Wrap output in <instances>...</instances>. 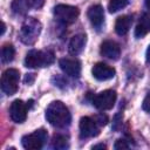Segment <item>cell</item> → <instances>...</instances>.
Returning <instances> with one entry per match:
<instances>
[{
    "mask_svg": "<svg viewBox=\"0 0 150 150\" xmlns=\"http://www.w3.org/2000/svg\"><path fill=\"white\" fill-rule=\"evenodd\" d=\"M46 120L56 128H64L70 124L71 115L69 109L61 101H53L46 109Z\"/></svg>",
    "mask_w": 150,
    "mask_h": 150,
    "instance_id": "cell-1",
    "label": "cell"
},
{
    "mask_svg": "<svg viewBox=\"0 0 150 150\" xmlns=\"http://www.w3.org/2000/svg\"><path fill=\"white\" fill-rule=\"evenodd\" d=\"M55 60L54 53L52 50H38L32 49L27 53L25 57V66L27 68H41L48 67Z\"/></svg>",
    "mask_w": 150,
    "mask_h": 150,
    "instance_id": "cell-2",
    "label": "cell"
},
{
    "mask_svg": "<svg viewBox=\"0 0 150 150\" xmlns=\"http://www.w3.org/2000/svg\"><path fill=\"white\" fill-rule=\"evenodd\" d=\"M41 23L34 18H28L21 26L20 29V40L25 45H33L38 40L41 33Z\"/></svg>",
    "mask_w": 150,
    "mask_h": 150,
    "instance_id": "cell-3",
    "label": "cell"
},
{
    "mask_svg": "<svg viewBox=\"0 0 150 150\" xmlns=\"http://www.w3.org/2000/svg\"><path fill=\"white\" fill-rule=\"evenodd\" d=\"M19 80H20V73L18 69H14V68L6 69L1 76V82H0L1 90L7 95L15 94L18 90Z\"/></svg>",
    "mask_w": 150,
    "mask_h": 150,
    "instance_id": "cell-4",
    "label": "cell"
},
{
    "mask_svg": "<svg viewBox=\"0 0 150 150\" xmlns=\"http://www.w3.org/2000/svg\"><path fill=\"white\" fill-rule=\"evenodd\" d=\"M79 14H80V11L75 6L60 4V5H56L54 7L55 18L57 19V21H60L64 25H69V23L75 22L76 19L79 18Z\"/></svg>",
    "mask_w": 150,
    "mask_h": 150,
    "instance_id": "cell-5",
    "label": "cell"
},
{
    "mask_svg": "<svg viewBox=\"0 0 150 150\" xmlns=\"http://www.w3.org/2000/svg\"><path fill=\"white\" fill-rule=\"evenodd\" d=\"M47 131L45 129H38L29 135H25L21 138V144L27 150H39L47 141Z\"/></svg>",
    "mask_w": 150,
    "mask_h": 150,
    "instance_id": "cell-6",
    "label": "cell"
},
{
    "mask_svg": "<svg viewBox=\"0 0 150 150\" xmlns=\"http://www.w3.org/2000/svg\"><path fill=\"white\" fill-rule=\"evenodd\" d=\"M116 98H117L116 91L111 89H107L98 93L93 98V105L98 110H109L115 105Z\"/></svg>",
    "mask_w": 150,
    "mask_h": 150,
    "instance_id": "cell-7",
    "label": "cell"
},
{
    "mask_svg": "<svg viewBox=\"0 0 150 150\" xmlns=\"http://www.w3.org/2000/svg\"><path fill=\"white\" fill-rule=\"evenodd\" d=\"M27 111H28V107L21 100L13 101L9 107V116H11L12 121L15 123L25 122L27 118Z\"/></svg>",
    "mask_w": 150,
    "mask_h": 150,
    "instance_id": "cell-8",
    "label": "cell"
},
{
    "mask_svg": "<svg viewBox=\"0 0 150 150\" xmlns=\"http://www.w3.org/2000/svg\"><path fill=\"white\" fill-rule=\"evenodd\" d=\"M98 134H100L98 124L94 118L84 116L80 120V135L82 138L94 137V136H97Z\"/></svg>",
    "mask_w": 150,
    "mask_h": 150,
    "instance_id": "cell-9",
    "label": "cell"
},
{
    "mask_svg": "<svg viewBox=\"0 0 150 150\" xmlns=\"http://www.w3.org/2000/svg\"><path fill=\"white\" fill-rule=\"evenodd\" d=\"M59 66L61 70L71 77H79L81 74V63L76 59L62 57L59 60Z\"/></svg>",
    "mask_w": 150,
    "mask_h": 150,
    "instance_id": "cell-10",
    "label": "cell"
},
{
    "mask_svg": "<svg viewBox=\"0 0 150 150\" xmlns=\"http://www.w3.org/2000/svg\"><path fill=\"white\" fill-rule=\"evenodd\" d=\"M91 74L98 81H107L115 76L116 70H115V68H112L111 66H109L107 63L97 62L94 64V67L91 69Z\"/></svg>",
    "mask_w": 150,
    "mask_h": 150,
    "instance_id": "cell-11",
    "label": "cell"
},
{
    "mask_svg": "<svg viewBox=\"0 0 150 150\" xmlns=\"http://www.w3.org/2000/svg\"><path fill=\"white\" fill-rule=\"evenodd\" d=\"M100 53L102 56L110 59V60H117L121 55V48L117 42L112 40H105L101 43Z\"/></svg>",
    "mask_w": 150,
    "mask_h": 150,
    "instance_id": "cell-12",
    "label": "cell"
},
{
    "mask_svg": "<svg viewBox=\"0 0 150 150\" xmlns=\"http://www.w3.org/2000/svg\"><path fill=\"white\" fill-rule=\"evenodd\" d=\"M87 15H88V19H89L90 23L95 28L100 29L102 27V25L104 22V12H103V7L101 5L90 6L89 9H88Z\"/></svg>",
    "mask_w": 150,
    "mask_h": 150,
    "instance_id": "cell-13",
    "label": "cell"
},
{
    "mask_svg": "<svg viewBox=\"0 0 150 150\" xmlns=\"http://www.w3.org/2000/svg\"><path fill=\"white\" fill-rule=\"evenodd\" d=\"M86 43H87V35L84 33H79L70 39L68 43V50L70 54L77 55L84 49Z\"/></svg>",
    "mask_w": 150,
    "mask_h": 150,
    "instance_id": "cell-14",
    "label": "cell"
},
{
    "mask_svg": "<svg viewBox=\"0 0 150 150\" xmlns=\"http://www.w3.org/2000/svg\"><path fill=\"white\" fill-rule=\"evenodd\" d=\"M132 25V16L131 15H122L120 18H117L116 22H115V32L118 35H125Z\"/></svg>",
    "mask_w": 150,
    "mask_h": 150,
    "instance_id": "cell-15",
    "label": "cell"
},
{
    "mask_svg": "<svg viewBox=\"0 0 150 150\" xmlns=\"http://www.w3.org/2000/svg\"><path fill=\"white\" fill-rule=\"evenodd\" d=\"M150 32V12L144 13L142 18L139 19V22L137 23L135 28V36L136 38H143Z\"/></svg>",
    "mask_w": 150,
    "mask_h": 150,
    "instance_id": "cell-16",
    "label": "cell"
},
{
    "mask_svg": "<svg viewBox=\"0 0 150 150\" xmlns=\"http://www.w3.org/2000/svg\"><path fill=\"white\" fill-rule=\"evenodd\" d=\"M15 55V49L12 45L7 43L1 48V61L2 63H9L11 61H13Z\"/></svg>",
    "mask_w": 150,
    "mask_h": 150,
    "instance_id": "cell-17",
    "label": "cell"
},
{
    "mask_svg": "<svg viewBox=\"0 0 150 150\" xmlns=\"http://www.w3.org/2000/svg\"><path fill=\"white\" fill-rule=\"evenodd\" d=\"M52 145L54 149H57V150H64V149L69 148L68 139L63 135H54L53 141H52Z\"/></svg>",
    "mask_w": 150,
    "mask_h": 150,
    "instance_id": "cell-18",
    "label": "cell"
},
{
    "mask_svg": "<svg viewBox=\"0 0 150 150\" xmlns=\"http://www.w3.org/2000/svg\"><path fill=\"white\" fill-rule=\"evenodd\" d=\"M29 8L27 0H13L12 1V11L15 14H25Z\"/></svg>",
    "mask_w": 150,
    "mask_h": 150,
    "instance_id": "cell-19",
    "label": "cell"
},
{
    "mask_svg": "<svg viewBox=\"0 0 150 150\" xmlns=\"http://www.w3.org/2000/svg\"><path fill=\"white\" fill-rule=\"evenodd\" d=\"M129 2H130V0H110L108 4V9L110 13H116V12L123 9Z\"/></svg>",
    "mask_w": 150,
    "mask_h": 150,
    "instance_id": "cell-20",
    "label": "cell"
},
{
    "mask_svg": "<svg viewBox=\"0 0 150 150\" xmlns=\"http://www.w3.org/2000/svg\"><path fill=\"white\" fill-rule=\"evenodd\" d=\"M94 120L96 121V123H97L98 125H105V124L108 123V116L104 115L103 112L97 114V115L94 117Z\"/></svg>",
    "mask_w": 150,
    "mask_h": 150,
    "instance_id": "cell-21",
    "label": "cell"
},
{
    "mask_svg": "<svg viewBox=\"0 0 150 150\" xmlns=\"http://www.w3.org/2000/svg\"><path fill=\"white\" fill-rule=\"evenodd\" d=\"M114 148H115L116 150H120V149H128V148H129V144L127 143V141H125L124 138H120V139L116 141Z\"/></svg>",
    "mask_w": 150,
    "mask_h": 150,
    "instance_id": "cell-22",
    "label": "cell"
},
{
    "mask_svg": "<svg viewBox=\"0 0 150 150\" xmlns=\"http://www.w3.org/2000/svg\"><path fill=\"white\" fill-rule=\"evenodd\" d=\"M29 8H41L45 4V0H27Z\"/></svg>",
    "mask_w": 150,
    "mask_h": 150,
    "instance_id": "cell-23",
    "label": "cell"
},
{
    "mask_svg": "<svg viewBox=\"0 0 150 150\" xmlns=\"http://www.w3.org/2000/svg\"><path fill=\"white\" fill-rule=\"evenodd\" d=\"M142 108H143V110L150 112V91H149V93L146 94V96L144 97L143 103H142Z\"/></svg>",
    "mask_w": 150,
    "mask_h": 150,
    "instance_id": "cell-24",
    "label": "cell"
},
{
    "mask_svg": "<svg viewBox=\"0 0 150 150\" xmlns=\"http://www.w3.org/2000/svg\"><path fill=\"white\" fill-rule=\"evenodd\" d=\"M34 79H35V75L34 74H27L25 76V83L27 84H32L34 82Z\"/></svg>",
    "mask_w": 150,
    "mask_h": 150,
    "instance_id": "cell-25",
    "label": "cell"
},
{
    "mask_svg": "<svg viewBox=\"0 0 150 150\" xmlns=\"http://www.w3.org/2000/svg\"><path fill=\"white\" fill-rule=\"evenodd\" d=\"M105 148H107V146H105V144H103V143L93 145V149H94V150H96V149H105Z\"/></svg>",
    "mask_w": 150,
    "mask_h": 150,
    "instance_id": "cell-26",
    "label": "cell"
},
{
    "mask_svg": "<svg viewBox=\"0 0 150 150\" xmlns=\"http://www.w3.org/2000/svg\"><path fill=\"white\" fill-rule=\"evenodd\" d=\"M145 59H146V62H148V63H150V45H149V47H148V49H146Z\"/></svg>",
    "mask_w": 150,
    "mask_h": 150,
    "instance_id": "cell-27",
    "label": "cell"
},
{
    "mask_svg": "<svg viewBox=\"0 0 150 150\" xmlns=\"http://www.w3.org/2000/svg\"><path fill=\"white\" fill-rule=\"evenodd\" d=\"M5 30H6V26H5V23L2 22V29H1V35H4V33H5Z\"/></svg>",
    "mask_w": 150,
    "mask_h": 150,
    "instance_id": "cell-28",
    "label": "cell"
},
{
    "mask_svg": "<svg viewBox=\"0 0 150 150\" xmlns=\"http://www.w3.org/2000/svg\"><path fill=\"white\" fill-rule=\"evenodd\" d=\"M144 2H145V6L148 8H150V0H144Z\"/></svg>",
    "mask_w": 150,
    "mask_h": 150,
    "instance_id": "cell-29",
    "label": "cell"
}]
</instances>
